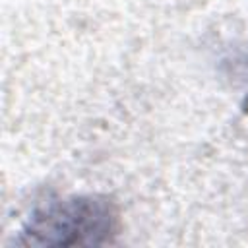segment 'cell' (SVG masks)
Masks as SVG:
<instances>
[{
  "label": "cell",
  "instance_id": "1",
  "mask_svg": "<svg viewBox=\"0 0 248 248\" xmlns=\"http://www.w3.org/2000/svg\"><path fill=\"white\" fill-rule=\"evenodd\" d=\"M118 209L105 196H72L37 209L16 238L19 246H103L118 232Z\"/></svg>",
  "mask_w": 248,
  "mask_h": 248
}]
</instances>
